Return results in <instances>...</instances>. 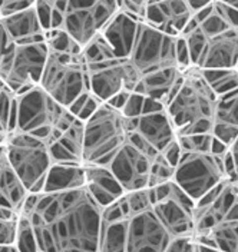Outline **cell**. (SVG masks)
Returning <instances> with one entry per match:
<instances>
[{
  "label": "cell",
  "mask_w": 238,
  "mask_h": 252,
  "mask_svg": "<svg viewBox=\"0 0 238 252\" xmlns=\"http://www.w3.org/2000/svg\"><path fill=\"white\" fill-rule=\"evenodd\" d=\"M103 208L85 187L40 192L28 215L40 252H99Z\"/></svg>",
  "instance_id": "6da1fadb"
},
{
  "label": "cell",
  "mask_w": 238,
  "mask_h": 252,
  "mask_svg": "<svg viewBox=\"0 0 238 252\" xmlns=\"http://www.w3.org/2000/svg\"><path fill=\"white\" fill-rule=\"evenodd\" d=\"M129 132L127 118L106 102H102L95 113L85 121L83 163L108 165L116 151L127 141Z\"/></svg>",
  "instance_id": "7a4b0ae2"
},
{
  "label": "cell",
  "mask_w": 238,
  "mask_h": 252,
  "mask_svg": "<svg viewBox=\"0 0 238 252\" xmlns=\"http://www.w3.org/2000/svg\"><path fill=\"white\" fill-rule=\"evenodd\" d=\"M6 158L29 192H43V184L53 163L49 145L43 139L28 132H7Z\"/></svg>",
  "instance_id": "3957f363"
},
{
  "label": "cell",
  "mask_w": 238,
  "mask_h": 252,
  "mask_svg": "<svg viewBox=\"0 0 238 252\" xmlns=\"http://www.w3.org/2000/svg\"><path fill=\"white\" fill-rule=\"evenodd\" d=\"M39 85L65 108H69L80 94L91 92L89 73L82 53L70 55L49 50Z\"/></svg>",
  "instance_id": "277c9868"
},
{
  "label": "cell",
  "mask_w": 238,
  "mask_h": 252,
  "mask_svg": "<svg viewBox=\"0 0 238 252\" xmlns=\"http://www.w3.org/2000/svg\"><path fill=\"white\" fill-rule=\"evenodd\" d=\"M217 99L218 96L211 89L198 67L185 70L176 94L165 106L174 122L176 133L195 121L212 119Z\"/></svg>",
  "instance_id": "5b68a950"
},
{
  "label": "cell",
  "mask_w": 238,
  "mask_h": 252,
  "mask_svg": "<svg viewBox=\"0 0 238 252\" xmlns=\"http://www.w3.org/2000/svg\"><path fill=\"white\" fill-rule=\"evenodd\" d=\"M65 109L40 85L33 86L29 91L16 94L9 132H28L49 145L52 129Z\"/></svg>",
  "instance_id": "8992f818"
},
{
  "label": "cell",
  "mask_w": 238,
  "mask_h": 252,
  "mask_svg": "<svg viewBox=\"0 0 238 252\" xmlns=\"http://www.w3.org/2000/svg\"><path fill=\"white\" fill-rule=\"evenodd\" d=\"M227 179L222 157L212 154H182L175 166L174 181L197 202L209 189Z\"/></svg>",
  "instance_id": "52a82bcc"
},
{
  "label": "cell",
  "mask_w": 238,
  "mask_h": 252,
  "mask_svg": "<svg viewBox=\"0 0 238 252\" xmlns=\"http://www.w3.org/2000/svg\"><path fill=\"white\" fill-rule=\"evenodd\" d=\"M175 42L176 36L167 34L141 22L128 59L142 76L158 69L172 67L176 66Z\"/></svg>",
  "instance_id": "ba28073f"
},
{
  "label": "cell",
  "mask_w": 238,
  "mask_h": 252,
  "mask_svg": "<svg viewBox=\"0 0 238 252\" xmlns=\"http://www.w3.org/2000/svg\"><path fill=\"white\" fill-rule=\"evenodd\" d=\"M49 47L46 42L17 43L3 82L15 94H20L40 83Z\"/></svg>",
  "instance_id": "9c48e42d"
},
{
  "label": "cell",
  "mask_w": 238,
  "mask_h": 252,
  "mask_svg": "<svg viewBox=\"0 0 238 252\" xmlns=\"http://www.w3.org/2000/svg\"><path fill=\"white\" fill-rule=\"evenodd\" d=\"M89 91L102 102H106L121 91L132 92L142 75L129 59H116L88 69Z\"/></svg>",
  "instance_id": "30bf717a"
},
{
  "label": "cell",
  "mask_w": 238,
  "mask_h": 252,
  "mask_svg": "<svg viewBox=\"0 0 238 252\" xmlns=\"http://www.w3.org/2000/svg\"><path fill=\"white\" fill-rule=\"evenodd\" d=\"M127 226V252H165L172 238L154 208L131 215Z\"/></svg>",
  "instance_id": "8fae6325"
},
{
  "label": "cell",
  "mask_w": 238,
  "mask_h": 252,
  "mask_svg": "<svg viewBox=\"0 0 238 252\" xmlns=\"http://www.w3.org/2000/svg\"><path fill=\"white\" fill-rule=\"evenodd\" d=\"M151 165L152 159L139 151L127 138V141L116 151L106 166L116 176L124 189L129 192L148 187Z\"/></svg>",
  "instance_id": "7c38bea8"
},
{
  "label": "cell",
  "mask_w": 238,
  "mask_h": 252,
  "mask_svg": "<svg viewBox=\"0 0 238 252\" xmlns=\"http://www.w3.org/2000/svg\"><path fill=\"white\" fill-rule=\"evenodd\" d=\"M192 17L185 0H152L142 16V22L171 36H179Z\"/></svg>",
  "instance_id": "4fadbf2b"
},
{
  "label": "cell",
  "mask_w": 238,
  "mask_h": 252,
  "mask_svg": "<svg viewBox=\"0 0 238 252\" xmlns=\"http://www.w3.org/2000/svg\"><path fill=\"white\" fill-rule=\"evenodd\" d=\"M238 59V32H224L208 37L206 46L197 63L198 69H234Z\"/></svg>",
  "instance_id": "5bb4252c"
},
{
  "label": "cell",
  "mask_w": 238,
  "mask_h": 252,
  "mask_svg": "<svg viewBox=\"0 0 238 252\" xmlns=\"http://www.w3.org/2000/svg\"><path fill=\"white\" fill-rule=\"evenodd\" d=\"M85 166V188L102 208L113 204L122 198L127 190L116 179L106 165L83 163Z\"/></svg>",
  "instance_id": "9a60e30c"
},
{
  "label": "cell",
  "mask_w": 238,
  "mask_h": 252,
  "mask_svg": "<svg viewBox=\"0 0 238 252\" xmlns=\"http://www.w3.org/2000/svg\"><path fill=\"white\" fill-rule=\"evenodd\" d=\"M141 20L127 12L118 10L101 32L118 59H128L134 47Z\"/></svg>",
  "instance_id": "2e32d148"
},
{
  "label": "cell",
  "mask_w": 238,
  "mask_h": 252,
  "mask_svg": "<svg viewBox=\"0 0 238 252\" xmlns=\"http://www.w3.org/2000/svg\"><path fill=\"white\" fill-rule=\"evenodd\" d=\"M182 73L184 72L178 69L176 66L149 72L143 75L132 92L161 100L167 106V103L174 97V94H176L181 85Z\"/></svg>",
  "instance_id": "e0dca14e"
},
{
  "label": "cell",
  "mask_w": 238,
  "mask_h": 252,
  "mask_svg": "<svg viewBox=\"0 0 238 252\" xmlns=\"http://www.w3.org/2000/svg\"><path fill=\"white\" fill-rule=\"evenodd\" d=\"M1 22L16 45L46 42V32L40 23L34 6L3 16Z\"/></svg>",
  "instance_id": "ac0fdd59"
},
{
  "label": "cell",
  "mask_w": 238,
  "mask_h": 252,
  "mask_svg": "<svg viewBox=\"0 0 238 252\" xmlns=\"http://www.w3.org/2000/svg\"><path fill=\"white\" fill-rule=\"evenodd\" d=\"M135 132L143 136L158 152L176 139V129L167 108L159 112L142 113L138 118Z\"/></svg>",
  "instance_id": "d6986e66"
},
{
  "label": "cell",
  "mask_w": 238,
  "mask_h": 252,
  "mask_svg": "<svg viewBox=\"0 0 238 252\" xmlns=\"http://www.w3.org/2000/svg\"><path fill=\"white\" fill-rule=\"evenodd\" d=\"M154 211L171 236L194 235V212L185 206L167 198L154 205Z\"/></svg>",
  "instance_id": "ffe728a7"
},
{
  "label": "cell",
  "mask_w": 238,
  "mask_h": 252,
  "mask_svg": "<svg viewBox=\"0 0 238 252\" xmlns=\"http://www.w3.org/2000/svg\"><path fill=\"white\" fill-rule=\"evenodd\" d=\"M85 187L83 163H58L53 162L49 168L43 192H59Z\"/></svg>",
  "instance_id": "44dd1931"
},
{
  "label": "cell",
  "mask_w": 238,
  "mask_h": 252,
  "mask_svg": "<svg viewBox=\"0 0 238 252\" xmlns=\"http://www.w3.org/2000/svg\"><path fill=\"white\" fill-rule=\"evenodd\" d=\"M28 189L13 171L6 155L0 159V206L13 209L20 214Z\"/></svg>",
  "instance_id": "7402d4cb"
},
{
  "label": "cell",
  "mask_w": 238,
  "mask_h": 252,
  "mask_svg": "<svg viewBox=\"0 0 238 252\" xmlns=\"http://www.w3.org/2000/svg\"><path fill=\"white\" fill-rule=\"evenodd\" d=\"M128 220L103 223L101 232L99 252H127Z\"/></svg>",
  "instance_id": "603a6c76"
},
{
  "label": "cell",
  "mask_w": 238,
  "mask_h": 252,
  "mask_svg": "<svg viewBox=\"0 0 238 252\" xmlns=\"http://www.w3.org/2000/svg\"><path fill=\"white\" fill-rule=\"evenodd\" d=\"M212 125H222L238 129V89L222 94L217 99L212 115Z\"/></svg>",
  "instance_id": "cb8c5ba5"
},
{
  "label": "cell",
  "mask_w": 238,
  "mask_h": 252,
  "mask_svg": "<svg viewBox=\"0 0 238 252\" xmlns=\"http://www.w3.org/2000/svg\"><path fill=\"white\" fill-rule=\"evenodd\" d=\"M211 89L220 97L238 89V73L236 69H200Z\"/></svg>",
  "instance_id": "d4e9b609"
},
{
  "label": "cell",
  "mask_w": 238,
  "mask_h": 252,
  "mask_svg": "<svg viewBox=\"0 0 238 252\" xmlns=\"http://www.w3.org/2000/svg\"><path fill=\"white\" fill-rule=\"evenodd\" d=\"M82 58L86 63L88 69L118 59L102 34H98L94 40H91L86 46L82 49Z\"/></svg>",
  "instance_id": "484cf974"
},
{
  "label": "cell",
  "mask_w": 238,
  "mask_h": 252,
  "mask_svg": "<svg viewBox=\"0 0 238 252\" xmlns=\"http://www.w3.org/2000/svg\"><path fill=\"white\" fill-rule=\"evenodd\" d=\"M218 251L238 252V220H222L211 232Z\"/></svg>",
  "instance_id": "4316f807"
},
{
  "label": "cell",
  "mask_w": 238,
  "mask_h": 252,
  "mask_svg": "<svg viewBox=\"0 0 238 252\" xmlns=\"http://www.w3.org/2000/svg\"><path fill=\"white\" fill-rule=\"evenodd\" d=\"M46 45L50 52L56 53H70V55H80L82 49L79 43L68 33L61 29H50L46 32Z\"/></svg>",
  "instance_id": "83f0119b"
},
{
  "label": "cell",
  "mask_w": 238,
  "mask_h": 252,
  "mask_svg": "<svg viewBox=\"0 0 238 252\" xmlns=\"http://www.w3.org/2000/svg\"><path fill=\"white\" fill-rule=\"evenodd\" d=\"M15 250L16 251L39 252L37 238L34 234L33 225L28 215L19 214V222H17L16 238H15Z\"/></svg>",
  "instance_id": "f1b7e54d"
},
{
  "label": "cell",
  "mask_w": 238,
  "mask_h": 252,
  "mask_svg": "<svg viewBox=\"0 0 238 252\" xmlns=\"http://www.w3.org/2000/svg\"><path fill=\"white\" fill-rule=\"evenodd\" d=\"M17 222H19V212L0 206V245L10 247L15 250L13 244L16 238Z\"/></svg>",
  "instance_id": "f546056e"
},
{
  "label": "cell",
  "mask_w": 238,
  "mask_h": 252,
  "mask_svg": "<svg viewBox=\"0 0 238 252\" xmlns=\"http://www.w3.org/2000/svg\"><path fill=\"white\" fill-rule=\"evenodd\" d=\"M83 138H85V122L76 118L75 122L65 130L58 141L61 142L66 149H69L75 157H78L82 160Z\"/></svg>",
  "instance_id": "4dcf8cb0"
},
{
  "label": "cell",
  "mask_w": 238,
  "mask_h": 252,
  "mask_svg": "<svg viewBox=\"0 0 238 252\" xmlns=\"http://www.w3.org/2000/svg\"><path fill=\"white\" fill-rule=\"evenodd\" d=\"M212 138V133L176 135L182 154H211Z\"/></svg>",
  "instance_id": "1f68e13d"
},
{
  "label": "cell",
  "mask_w": 238,
  "mask_h": 252,
  "mask_svg": "<svg viewBox=\"0 0 238 252\" xmlns=\"http://www.w3.org/2000/svg\"><path fill=\"white\" fill-rule=\"evenodd\" d=\"M175 168L171 166L165 158L161 154L157 155V158L152 160L151 171H149V178H148V187H155L159 184H165L174 179Z\"/></svg>",
  "instance_id": "d6a6232c"
},
{
  "label": "cell",
  "mask_w": 238,
  "mask_h": 252,
  "mask_svg": "<svg viewBox=\"0 0 238 252\" xmlns=\"http://www.w3.org/2000/svg\"><path fill=\"white\" fill-rule=\"evenodd\" d=\"M125 199H127V204L129 206L131 215H135V214H139V212H143L146 209L154 208V201L151 196L149 187L129 190L125 193Z\"/></svg>",
  "instance_id": "836d02e7"
},
{
  "label": "cell",
  "mask_w": 238,
  "mask_h": 252,
  "mask_svg": "<svg viewBox=\"0 0 238 252\" xmlns=\"http://www.w3.org/2000/svg\"><path fill=\"white\" fill-rule=\"evenodd\" d=\"M182 36L187 40V45L190 49L192 67H195L200 58H201V55H203V52H204V49H205L208 37L204 34V32L200 29V26L194 31L188 32V33H182Z\"/></svg>",
  "instance_id": "e575fe53"
},
{
  "label": "cell",
  "mask_w": 238,
  "mask_h": 252,
  "mask_svg": "<svg viewBox=\"0 0 238 252\" xmlns=\"http://www.w3.org/2000/svg\"><path fill=\"white\" fill-rule=\"evenodd\" d=\"M200 29L204 32L206 37H212V36H217V34H221L224 32L230 31L228 25L224 22L221 16L215 12V9L211 12V15L205 17L200 23Z\"/></svg>",
  "instance_id": "d590c367"
},
{
  "label": "cell",
  "mask_w": 238,
  "mask_h": 252,
  "mask_svg": "<svg viewBox=\"0 0 238 252\" xmlns=\"http://www.w3.org/2000/svg\"><path fill=\"white\" fill-rule=\"evenodd\" d=\"M49 152L53 162L58 163H83L79 158L75 157L69 149H66L59 141L52 142L49 145Z\"/></svg>",
  "instance_id": "8d00e7d4"
},
{
  "label": "cell",
  "mask_w": 238,
  "mask_h": 252,
  "mask_svg": "<svg viewBox=\"0 0 238 252\" xmlns=\"http://www.w3.org/2000/svg\"><path fill=\"white\" fill-rule=\"evenodd\" d=\"M198 245L194 235L172 236L165 252H197Z\"/></svg>",
  "instance_id": "74e56055"
},
{
  "label": "cell",
  "mask_w": 238,
  "mask_h": 252,
  "mask_svg": "<svg viewBox=\"0 0 238 252\" xmlns=\"http://www.w3.org/2000/svg\"><path fill=\"white\" fill-rule=\"evenodd\" d=\"M175 58H176V66L185 72L192 67V62H191V55L187 40L184 39L182 34L176 36V42H175Z\"/></svg>",
  "instance_id": "f35d334b"
},
{
  "label": "cell",
  "mask_w": 238,
  "mask_h": 252,
  "mask_svg": "<svg viewBox=\"0 0 238 252\" xmlns=\"http://www.w3.org/2000/svg\"><path fill=\"white\" fill-rule=\"evenodd\" d=\"M143 102H145V94H136V92H131L128 97L125 106L122 108L121 113L127 118V119H135L139 118L142 115Z\"/></svg>",
  "instance_id": "ab89813d"
},
{
  "label": "cell",
  "mask_w": 238,
  "mask_h": 252,
  "mask_svg": "<svg viewBox=\"0 0 238 252\" xmlns=\"http://www.w3.org/2000/svg\"><path fill=\"white\" fill-rule=\"evenodd\" d=\"M214 9L224 19V22L228 25L230 29L238 32V9L227 3H222L220 0L214 1Z\"/></svg>",
  "instance_id": "60d3db41"
},
{
  "label": "cell",
  "mask_w": 238,
  "mask_h": 252,
  "mask_svg": "<svg viewBox=\"0 0 238 252\" xmlns=\"http://www.w3.org/2000/svg\"><path fill=\"white\" fill-rule=\"evenodd\" d=\"M152 0H118L119 3V10L127 12L129 15L135 16L136 19H139L142 22L143 12L145 7L151 3Z\"/></svg>",
  "instance_id": "b9f144b4"
},
{
  "label": "cell",
  "mask_w": 238,
  "mask_h": 252,
  "mask_svg": "<svg viewBox=\"0 0 238 252\" xmlns=\"http://www.w3.org/2000/svg\"><path fill=\"white\" fill-rule=\"evenodd\" d=\"M36 0H0V10H1V17L10 13H15L19 10L33 7Z\"/></svg>",
  "instance_id": "7bdbcfd3"
},
{
  "label": "cell",
  "mask_w": 238,
  "mask_h": 252,
  "mask_svg": "<svg viewBox=\"0 0 238 252\" xmlns=\"http://www.w3.org/2000/svg\"><path fill=\"white\" fill-rule=\"evenodd\" d=\"M212 129V119H200L190 125L184 126L178 130L176 135H195V133H211Z\"/></svg>",
  "instance_id": "ee69618b"
},
{
  "label": "cell",
  "mask_w": 238,
  "mask_h": 252,
  "mask_svg": "<svg viewBox=\"0 0 238 252\" xmlns=\"http://www.w3.org/2000/svg\"><path fill=\"white\" fill-rule=\"evenodd\" d=\"M15 47H16L15 40L10 37V34L7 33L3 22H1V19H0V62L6 56H9L15 50Z\"/></svg>",
  "instance_id": "f6af8a7d"
},
{
  "label": "cell",
  "mask_w": 238,
  "mask_h": 252,
  "mask_svg": "<svg viewBox=\"0 0 238 252\" xmlns=\"http://www.w3.org/2000/svg\"><path fill=\"white\" fill-rule=\"evenodd\" d=\"M162 157L165 158V160L171 165V166H176L178 165V162L181 160V157H182V149H181V146H179V143L176 139L171 142V143H168L161 152H159Z\"/></svg>",
  "instance_id": "bcb514c9"
},
{
  "label": "cell",
  "mask_w": 238,
  "mask_h": 252,
  "mask_svg": "<svg viewBox=\"0 0 238 252\" xmlns=\"http://www.w3.org/2000/svg\"><path fill=\"white\" fill-rule=\"evenodd\" d=\"M102 103V100L101 99H98L95 94H89V96H88V99H86V102H85V105H83V108L80 109V112L78 113V119H80V121H88L94 113H95V110L99 108V105Z\"/></svg>",
  "instance_id": "7dc6e473"
},
{
  "label": "cell",
  "mask_w": 238,
  "mask_h": 252,
  "mask_svg": "<svg viewBox=\"0 0 238 252\" xmlns=\"http://www.w3.org/2000/svg\"><path fill=\"white\" fill-rule=\"evenodd\" d=\"M222 157V163H224V171L227 175V179L231 181V182H238V175H237V168H236V162H234V158L230 152V148L224 152L221 155Z\"/></svg>",
  "instance_id": "c3c4849f"
},
{
  "label": "cell",
  "mask_w": 238,
  "mask_h": 252,
  "mask_svg": "<svg viewBox=\"0 0 238 252\" xmlns=\"http://www.w3.org/2000/svg\"><path fill=\"white\" fill-rule=\"evenodd\" d=\"M129 94H131L129 91H121V92H118L116 94H113L111 99H108V100H106V103H108L109 106H112L113 109H116L121 112L122 108L125 106V103H127Z\"/></svg>",
  "instance_id": "681fc988"
},
{
  "label": "cell",
  "mask_w": 238,
  "mask_h": 252,
  "mask_svg": "<svg viewBox=\"0 0 238 252\" xmlns=\"http://www.w3.org/2000/svg\"><path fill=\"white\" fill-rule=\"evenodd\" d=\"M164 109H165V105L161 100H157V99H152V97L145 96L142 113H152V112H159V110Z\"/></svg>",
  "instance_id": "f907efd6"
},
{
  "label": "cell",
  "mask_w": 238,
  "mask_h": 252,
  "mask_svg": "<svg viewBox=\"0 0 238 252\" xmlns=\"http://www.w3.org/2000/svg\"><path fill=\"white\" fill-rule=\"evenodd\" d=\"M89 94H91V92H85L83 94H80L78 99H75V100H73V103H72L68 109L70 110L75 116H78V113H79L80 109L83 108V105H85V102H86V99H88Z\"/></svg>",
  "instance_id": "816d5d0a"
},
{
  "label": "cell",
  "mask_w": 238,
  "mask_h": 252,
  "mask_svg": "<svg viewBox=\"0 0 238 252\" xmlns=\"http://www.w3.org/2000/svg\"><path fill=\"white\" fill-rule=\"evenodd\" d=\"M228 149V146L225 143H222L221 141H218L217 138H212V146H211V154L212 155H222L225 151Z\"/></svg>",
  "instance_id": "f5cc1de1"
},
{
  "label": "cell",
  "mask_w": 238,
  "mask_h": 252,
  "mask_svg": "<svg viewBox=\"0 0 238 252\" xmlns=\"http://www.w3.org/2000/svg\"><path fill=\"white\" fill-rule=\"evenodd\" d=\"M185 1L188 3V6H190L192 13H194L195 10H198V9H201L204 6H208V4L214 3L215 0H185Z\"/></svg>",
  "instance_id": "db71d44e"
},
{
  "label": "cell",
  "mask_w": 238,
  "mask_h": 252,
  "mask_svg": "<svg viewBox=\"0 0 238 252\" xmlns=\"http://www.w3.org/2000/svg\"><path fill=\"white\" fill-rule=\"evenodd\" d=\"M6 136H7V130L0 124V145H3L6 142Z\"/></svg>",
  "instance_id": "11a10c76"
},
{
  "label": "cell",
  "mask_w": 238,
  "mask_h": 252,
  "mask_svg": "<svg viewBox=\"0 0 238 252\" xmlns=\"http://www.w3.org/2000/svg\"><path fill=\"white\" fill-rule=\"evenodd\" d=\"M222 3H227V4H230V6H233V7H236L238 9V0H220Z\"/></svg>",
  "instance_id": "9f6ffc18"
},
{
  "label": "cell",
  "mask_w": 238,
  "mask_h": 252,
  "mask_svg": "<svg viewBox=\"0 0 238 252\" xmlns=\"http://www.w3.org/2000/svg\"><path fill=\"white\" fill-rule=\"evenodd\" d=\"M6 155V146H4V143L3 145H0V159Z\"/></svg>",
  "instance_id": "6f0895ef"
},
{
  "label": "cell",
  "mask_w": 238,
  "mask_h": 252,
  "mask_svg": "<svg viewBox=\"0 0 238 252\" xmlns=\"http://www.w3.org/2000/svg\"><path fill=\"white\" fill-rule=\"evenodd\" d=\"M0 251H15L13 248L10 247H4V245H0Z\"/></svg>",
  "instance_id": "680465c9"
},
{
  "label": "cell",
  "mask_w": 238,
  "mask_h": 252,
  "mask_svg": "<svg viewBox=\"0 0 238 252\" xmlns=\"http://www.w3.org/2000/svg\"><path fill=\"white\" fill-rule=\"evenodd\" d=\"M236 70H237V73H238V59H237V63H236V67H234Z\"/></svg>",
  "instance_id": "91938a15"
},
{
  "label": "cell",
  "mask_w": 238,
  "mask_h": 252,
  "mask_svg": "<svg viewBox=\"0 0 238 252\" xmlns=\"http://www.w3.org/2000/svg\"><path fill=\"white\" fill-rule=\"evenodd\" d=\"M0 19H1V10H0Z\"/></svg>",
  "instance_id": "94428289"
}]
</instances>
